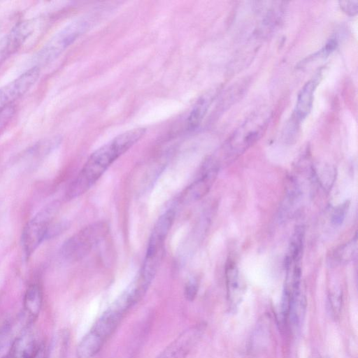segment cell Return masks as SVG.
Wrapping results in <instances>:
<instances>
[{
  "label": "cell",
  "instance_id": "cell-9",
  "mask_svg": "<svg viewBox=\"0 0 358 358\" xmlns=\"http://www.w3.org/2000/svg\"><path fill=\"white\" fill-rule=\"evenodd\" d=\"M201 331L199 326L186 329L155 358H185L199 340Z\"/></svg>",
  "mask_w": 358,
  "mask_h": 358
},
{
  "label": "cell",
  "instance_id": "cell-19",
  "mask_svg": "<svg viewBox=\"0 0 358 358\" xmlns=\"http://www.w3.org/2000/svg\"><path fill=\"white\" fill-rule=\"evenodd\" d=\"M356 248V241H352L350 243H348L345 245L341 247L336 254V257L338 261L343 262L350 260L354 254Z\"/></svg>",
  "mask_w": 358,
  "mask_h": 358
},
{
  "label": "cell",
  "instance_id": "cell-6",
  "mask_svg": "<svg viewBox=\"0 0 358 358\" xmlns=\"http://www.w3.org/2000/svg\"><path fill=\"white\" fill-rule=\"evenodd\" d=\"M219 167L218 164L213 158L208 159L203 166L199 178L183 190L180 195L179 201L189 203L204 196L211 188L217 177Z\"/></svg>",
  "mask_w": 358,
  "mask_h": 358
},
{
  "label": "cell",
  "instance_id": "cell-24",
  "mask_svg": "<svg viewBox=\"0 0 358 358\" xmlns=\"http://www.w3.org/2000/svg\"><path fill=\"white\" fill-rule=\"evenodd\" d=\"M69 227V224L66 222H58L50 224L46 239L54 238L59 234L63 233Z\"/></svg>",
  "mask_w": 358,
  "mask_h": 358
},
{
  "label": "cell",
  "instance_id": "cell-8",
  "mask_svg": "<svg viewBox=\"0 0 358 358\" xmlns=\"http://www.w3.org/2000/svg\"><path fill=\"white\" fill-rule=\"evenodd\" d=\"M38 66H34L8 84L0 87V110L24 95L38 80Z\"/></svg>",
  "mask_w": 358,
  "mask_h": 358
},
{
  "label": "cell",
  "instance_id": "cell-25",
  "mask_svg": "<svg viewBox=\"0 0 358 358\" xmlns=\"http://www.w3.org/2000/svg\"><path fill=\"white\" fill-rule=\"evenodd\" d=\"M339 6L341 9L347 15L353 16L358 11V1H340Z\"/></svg>",
  "mask_w": 358,
  "mask_h": 358
},
{
  "label": "cell",
  "instance_id": "cell-12",
  "mask_svg": "<svg viewBox=\"0 0 358 358\" xmlns=\"http://www.w3.org/2000/svg\"><path fill=\"white\" fill-rule=\"evenodd\" d=\"M38 343L29 333L22 334L13 342L3 358H29Z\"/></svg>",
  "mask_w": 358,
  "mask_h": 358
},
{
  "label": "cell",
  "instance_id": "cell-1",
  "mask_svg": "<svg viewBox=\"0 0 358 358\" xmlns=\"http://www.w3.org/2000/svg\"><path fill=\"white\" fill-rule=\"evenodd\" d=\"M145 129L136 128L119 134L95 150L69 185L66 198L73 199L86 192L122 154L145 134Z\"/></svg>",
  "mask_w": 358,
  "mask_h": 358
},
{
  "label": "cell",
  "instance_id": "cell-2",
  "mask_svg": "<svg viewBox=\"0 0 358 358\" xmlns=\"http://www.w3.org/2000/svg\"><path fill=\"white\" fill-rule=\"evenodd\" d=\"M109 224L106 221L93 222L67 239L61 248V255L69 262H76L86 257L107 236Z\"/></svg>",
  "mask_w": 358,
  "mask_h": 358
},
{
  "label": "cell",
  "instance_id": "cell-17",
  "mask_svg": "<svg viewBox=\"0 0 358 358\" xmlns=\"http://www.w3.org/2000/svg\"><path fill=\"white\" fill-rule=\"evenodd\" d=\"M54 143L48 141H43L30 148L25 155L28 159V169H33L54 148Z\"/></svg>",
  "mask_w": 358,
  "mask_h": 358
},
{
  "label": "cell",
  "instance_id": "cell-15",
  "mask_svg": "<svg viewBox=\"0 0 358 358\" xmlns=\"http://www.w3.org/2000/svg\"><path fill=\"white\" fill-rule=\"evenodd\" d=\"M306 308V301L301 292L292 296L287 316L293 327L297 328L303 320Z\"/></svg>",
  "mask_w": 358,
  "mask_h": 358
},
{
  "label": "cell",
  "instance_id": "cell-14",
  "mask_svg": "<svg viewBox=\"0 0 358 358\" xmlns=\"http://www.w3.org/2000/svg\"><path fill=\"white\" fill-rule=\"evenodd\" d=\"M213 94L201 96L193 106L187 120L190 129L196 128L201 122L213 100Z\"/></svg>",
  "mask_w": 358,
  "mask_h": 358
},
{
  "label": "cell",
  "instance_id": "cell-28",
  "mask_svg": "<svg viewBox=\"0 0 358 358\" xmlns=\"http://www.w3.org/2000/svg\"><path fill=\"white\" fill-rule=\"evenodd\" d=\"M29 358H45V348L43 343L38 344Z\"/></svg>",
  "mask_w": 358,
  "mask_h": 358
},
{
  "label": "cell",
  "instance_id": "cell-29",
  "mask_svg": "<svg viewBox=\"0 0 358 358\" xmlns=\"http://www.w3.org/2000/svg\"><path fill=\"white\" fill-rule=\"evenodd\" d=\"M336 45H337V42H336V40H335V38L329 39L327 42L324 48L323 53L327 55V54L331 52L336 48Z\"/></svg>",
  "mask_w": 358,
  "mask_h": 358
},
{
  "label": "cell",
  "instance_id": "cell-30",
  "mask_svg": "<svg viewBox=\"0 0 358 358\" xmlns=\"http://www.w3.org/2000/svg\"><path fill=\"white\" fill-rule=\"evenodd\" d=\"M313 358H319V357L314 355Z\"/></svg>",
  "mask_w": 358,
  "mask_h": 358
},
{
  "label": "cell",
  "instance_id": "cell-23",
  "mask_svg": "<svg viewBox=\"0 0 358 358\" xmlns=\"http://www.w3.org/2000/svg\"><path fill=\"white\" fill-rule=\"evenodd\" d=\"M198 289V281L194 278L189 280L187 282L184 289V294L185 299L189 301H193L197 294Z\"/></svg>",
  "mask_w": 358,
  "mask_h": 358
},
{
  "label": "cell",
  "instance_id": "cell-4",
  "mask_svg": "<svg viewBox=\"0 0 358 358\" xmlns=\"http://www.w3.org/2000/svg\"><path fill=\"white\" fill-rule=\"evenodd\" d=\"M59 203L52 202L41 209L25 225L22 243L27 257H30L41 243L46 240L48 229L58 210Z\"/></svg>",
  "mask_w": 358,
  "mask_h": 358
},
{
  "label": "cell",
  "instance_id": "cell-5",
  "mask_svg": "<svg viewBox=\"0 0 358 358\" xmlns=\"http://www.w3.org/2000/svg\"><path fill=\"white\" fill-rule=\"evenodd\" d=\"M89 17H80L57 33L37 55L40 64L51 62L72 44L90 27Z\"/></svg>",
  "mask_w": 358,
  "mask_h": 358
},
{
  "label": "cell",
  "instance_id": "cell-13",
  "mask_svg": "<svg viewBox=\"0 0 358 358\" xmlns=\"http://www.w3.org/2000/svg\"><path fill=\"white\" fill-rule=\"evenodd\" d=\"M43 303L42 290L39 285H30L24 296L23 306L31 319L36 318L40 313Z\"/></svg>",
  "mask_w": 358,
  "mask_h": 358
},
{
  "label": "cell",
  "instance_id": "cell-21",
  "mask_svg": "<svg viewBox=\"0 0 358 358\" xmlns=\"http://www.w3.org/2000/svg\"><path fill=\"white\" fill-rule=\"evenodd\" d=\"M349 207V201L341 204L333 212L331 222L334 225H340L345 218Z\"/></svg>",
  "mask_w": 358,
  "mask_h": 358
},
{
  "label": "cell",
  "instance_id": "cell-22",
  "mask_svg": "<svg viewBox=\"0 0 358 358\" xmlns=\"http://www.w3.org/2000/svg\"><path fill=\"white\" fill-rule=\"evenodd\" d=\"M318 178L325 188H329L335 179V170L329 166H326L323 169Z\"/></svg>",
  "mask_w": 358,
  "mask_h": 358
},
{
  "label": "cell",
  "instance_id": "cell-11",
  "mask_svg": "<svg viewBox=\"0 0 358 358\" xmlns=\"http://www.w3.org/2000/svg\"><path fill=\"white\" fill-rule=\"evenodd\" d=\"M318 83L317 78H313L308 80L300 90L295 107L293 117L297 122H300L305 119L310 112L313 96L315 88Z\"/></svg>",
  "mask_w": 358,
  "mask_h": 358
},
{
  "label": "cell",
  "instance_id": "cell-18",
  "mask_svg": "<svg viewBox=\"0 0 358 358\" xmlns=\"http://www.w3.org/2000/svg\"><path fill=\"white\" fill-rule=\"evenodd\" d=\"M304 236V229L302 227H297L292 237L290 243V257L289 259L298 261L301 257V253L303 248V240Z\"/></svg>",
  "mask_w": 358,
  "mask_h": 358
},
{
  "label": "cell",
  "instance_id": "cell-7",
  "mask_svg": "<svg viewBox=\"0 0 358 358\" xmlns=\"http://www.w3.org/2000/svg\"><path fill=\"white\" fill-rule=\"evenodd\" d=\"M41 21L37 19L27 20L16 24L0 41V62L16 52L34 33Z\"/></svg>",
  "mask_w": 358,
  "mask_h": 358
},
{
  "label": "cell",
  "instance_id": "cell-10",
  "mask_svg": "<svg viewBox=\"0 0 358 358\" xmlns=\"http://www.w3.org/2000/svg\"><path fill=\"white\" fill-rule=\"evenodd\" d=\"M175 215V210L169 209L159 217L151 232L145 255L165 252V240L173 223Z\"/></svg>",
  "mask_w": 358,
  "mask_h": 358
},
{
  "label": "cell",
  "instance_id": "cell-26",
  "mask_svg": "<svg viewBox=\"0 0 358 358\" xmlns=\"http://www.w3.org/2000/svg\"><path fill=\"white\" fill-rule=\"evenodd\" d=\"M329 308L331 313L336 316L339 314L341 306V295L339 292L331 294L329 296Z\"/></svg>",
  "mask_w": 358,
  "mask_h": 358
},
{
  "label": "cell",
  "instance_id": "cell-3",
  "mask_svg": "<svg viewBox=\"0 0 358 358\" xmlns=\"http://www.w3.org/2000/svg\"><path fill=\"white\" fill-rule=\"evenodd\" d=\"M269 118V115L262 113L251 115L234 131L222 149L226 159H236L258 141L266 130Z\"/></svg>",
  "mask_w": 358,
  "mask_h": 358
},
{
  "label": "cell",
  "instance_id": "cell-16",
  "mask_svg": "<svg viewBox=\"0 0 358 358\" xmlns=\"http://www.w3.org/2000/svg\"><path fill=\"white\" fill-rule=\"evenodd\" d=\"M226 278L228 296L230 302L236 305L238 301L241 288L239 287L238 271L232 262H229L226 268Z\"/></svg>",
  "mask_w": 358,
  "mask_h": 358
},
{
  "label": "cell",
  "instance_id": "cell-27",
  "mask_svg": "<svg viewBox=\"0 0 358 358\" xmlns=\"http://www.w3.org/2000/svg\"><path fill=\"white\" fill-rule=\"evenodd\" d=\"M11 329L10 323L7 322L0 325V349L8 338Z\"/></svg>",
  "mask_w": 358,
  "mask_h": 358
},
{
  "label": "cell",
  "instance_id": "cell-20",
  "mask_svg": "<svg viewBox=\"0 0 358 358\" xmlns=\"http://www.w3.org/2000/svg\"><path fill=\"white\" fill-rule=\"evenodd\" d=\"M15 113V109L13 104L0 110V134L9 124Z\"/></svg>",
  "mask_w": 358,
  "mask_h": 358
}]
</instances>
